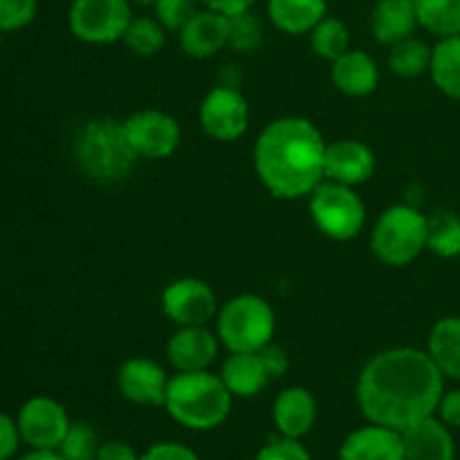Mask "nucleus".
Returning a JSON list of instances; mask_svg holds the SVG:
<instances>
[{"instance_id":"f257e3e1","label":"nucleus","mask_w":460,"mask_h":460,"mask_svg":"<svg viewBox=\"0 0 460 460\" xmlns=\"http://www.w3.org/2000/svg\"><path fill=\"white\" fill-rule=\"evenodd\" d=\"M445 376L427 350L391 349L376 355L358 380V404L376 425L404 431L434 416Z\"/></svg>"},{"instance_id":"f03ea898","label":"nucleus","mask_w":460,"mask_h":460,"mask_svg":"<svg viewBox=\"0 0 460 460\" xmlns=\"http://www.w3.org/2000/svg\"><path fill=\"white\" fill-rule=\"evenodd\" d=\"M326 139L304 117H281L261 130L254 144V169L272 196L305 198L326 180Z\"/></svg>"},{"instance_id":"7ed1b4c3","label":"nucleus","mask_w":460,"mask_h":460,"mask_svg":"<svg viewBox=\"0 0 460 460\" xmlns=\"http://www.w3.org/2000/svg\"><path fill=\"white\" fill-rule=\"evenodd\" d=\"M232 398L223 377L211 371L178 373L166 386L164 409L178 425L193 431H209L227 420Z\"/></svg>"},{"instance_id":"20e7f679","label":"nucleus","mask_w":460,"mask_h":460,"mask_svg":"<svg viewBox=\"0 0 460 460\" xmlns=\"http://www.w3.org/2000/svg\"><path fill=\"white\" fill-rule=\"evenodd\" d=\"M75 153L84 173L99 182L126 178L137 162V153L126 137L124 121L112 117L88 121L76 137Z\"/></svg>"},{"instance_id":"39448f33","label":"nucleus","mask_w":460,"mask_h":460,"mask_svg":"<svg viewBox=\"0 0 460 460\" xmlns=\"http://www.w3.org/2000/svg\"><path fill=\"white\" fill-rule=\"evenodd\" d=\"M274 328L277 319L268 301L256 295H238L220 308L216 335L229 353H259L272 344Z\"/></svg>"},{"instance_id":"423d86ee","label":"nucleus","mask_w":460,"mask_h":460,"mask_svg":"<svg viewBox=\"0 0 460 460\" xmlns=\"http://www.w3.org/2000/svg\"><path fill=\"white\" fill-rule=\"evenodd\" d=\"M377 259L394 268L411 263L427 250V216L411 205H394L382 211L371 236Z\"/></svg>"},{"instance_id":"0eeeda50","label":"nucleus","mask_w":460,"mask_h":460,"mask_svg":"<svg viewBox=\"0 0 460 460\" xmlns=\"http://www.w3.org/2000/svg\"><path fill=\"white\" fill-rule=\"evenodd\" d=\"M310 216L322 234L335 241H350L367 223V207L349 184L323 180L310 193Z\"/></svg>"},{"instance_id":"6e6552de","label":"nucleus","mask_w":460,"mask_h":460,"mask_svg":"<svg viewBox=\"0 0 460 460\" xmlns=\"http://www.w3.org/2000/svg\"><path fill=\"white\" fill-rule=\"evenodd\" d=\"M130 21V0H75L67 12L72 34L93 45L121 40Z\"/></svg>"},{"instance_id":"1a4fd4ad","label":"nucleus","mask_w":460,"mask_h":460,"mask_svg":"<svg viewBox=\"0 0 460 460\" xmlns=\"http://www.w3.org/2000/svg\"><path fill=\"white\" fill-rule=\"evenodd\" d=\"M22 443L30 449H58L70 431V416L58 400L48 395L30 398L16 416Z\"/></svg>"},{"instance_id":"9d476101","label":"nucleus","mask_w":460,"mask_h":460,"mask_svg":"<svg viewBox=\"0 0 460 460\" xmlns=\"http://www.w3.org/2000/svg\"><path fill=\"white\" fill-rule=\"evenodd\" d=\"M124 130L137 157L146 160H164L173 155L182 137L178 119L162 111L135 112L124 121Z\"/></svg>"},{"instance_id":"9b49d317","label":"nucleus","mask_w":460,"mask_h":460,"mask_svg":"<svg viewBox=\"0 0 460 460\" xmlns=\"http://www.w3.org/2000/svg\"><path fill=\"white\" fill-rule=\"evenodd\" d=\"M202 130L218 142H234L243 137L250 126V106L241 90L216 85L200 103Z\"/></svg>"},{"instance_id":"f8f14e48","label":"nucleus","mask_w":460,"mask_h":460,"mask_svg":"<svg viewBox=\"0 0 460 460\" xmlns=\"http://www.w3.org/2000/svg\"><path fill=\"white\" fill-rule=\"evenodd\" d=\"M162 310L178 326H207L218 314V299L205 281L187 277L164 288Z\"/></svg>"},{"instance_id":"ddd939ff","label":"nucleus","mask_w":460,"mask_h":460,"mask_svg":"<svg viewBox=\"0 0 460 460\" xmlns=\"http://www.w3.org/2000/svg\"><path fill=\"white\" fill-rule=\"evenodd\" d=\"M117 386L128 402L142 407H164L169 377L164 368L153 359L130 358L117 373Z\"/></svg>"},{"instance_id":"4468645a","label":"nucleus","mask_w":460,"mask_h":460,"mask_svg":"<svg viewBox=\"0 0 460 460\" xmlns=\"http://www.w3.org/2000/svg\"><path fill=\"white\" fill-rule=\"evenodd\" d=\"M218 341L207 326H180L166 344V358L178 373L209 371L218 358Z\"/></svg>"},{"instance_id":"2eb2a0df","label":"nucleus","mask_w":460,"mask_h":460,"mask_svg":"<svg viewBox=\"0 0 460 460\" xmlns=\"http://www.w3.org/2000/svg\"><path fill=\"white\" fill-rule=\"evenodd\" d=\"M376 171V153L359 139H340L326 146L323 173L332 182L358 187L364 184Z\"/></svg>"},{"instance_id":"dca6fc26","label":"nucleus","mask_w":460,"mask_h":460,"mask_svg":"<svg viewBox=\"0 0 460 460\" xmlns=\"http://www.w3.org/2000/svg\"><path fill=\"white\" fill-rule=\"evenodd\" d=\"M340 460H404L402 431L368 422L346 436Z\"/></svg>"},{"instance_id":"f3484780","label":"nucleus","mask_w":460,"mask_h":460,"mask_svg":"<svg viewBox=\"0 0 460 460\" xmlns=\"http://www.w3.org/2000/svg\"><path fill=\"white\" fill-rule=\"evenodd\" d=\"M404 460H456L452 427L429 416L402 431Z\"/></svg>"},{"instance_id":"a211bd4d","label":"nucleus","mask_w":460,"mask_h":460,"mask_svg":"<svg viewBox=\"0 0 460 460\" xmlns=\"http://www.w3.org/2000/svg\"><path fill=\"white\" fill-rule=\"evenodd\" d=\"M272 418L279 436L301 440L317 422V400L304 386H290L274 400Z\"/></svg>"},{"instance_id":"6ab92c4d","label":"nucleus","mask_w":460,"mask_h":460,"mask_svg":"<svg viewBox=\"0 0 460 460\" xmlns=\"http://www.w3.org/2000/svg\"><path fill=\"white\" fill-rule=\"evenodd\" d=\"M229 18L218 12H198L187 25L180 30V45L184 54L193 58H209L227 48Z\"/></svg>"},{"instance_id":"aec40b11","label":"nucleus","mask_w":460,"mask_h":460,"mask_svg":"<svg viewBox=\"0 0 460 460\" xmlns=\"http://www.w3.org/2000/svg\"><path fill=\"white\" fill-rule=\"evenodd\" d=\"M331 79L340 93L349 97H367L377 88L380 70L371 54L362 49H349L332 61Z\"/></svg>"},{"instance_id":"412c9836","label":"nucleus","mask_w":460,"mask_h":460,"mask_svg":"<svg viewBox=\"0 0 460 460\" xmlns=\"http://www.w3.org/2000/svg\"><path fill=\"white\" fill-rule=\"evenodd\" d=\"M416 27L418 16L413 0H380L373 9L371 31L377 43L391 48V45L413 36Z\"/></svg>"},{"instance_id":"4be33fe9","label":"nucleus","mask_w":460,"mask_h":460,"mask_svg":"<svg viewBox=\"0 0 460 460\" xmlns=\"http://www.w3.org/2000/svg\"><path fill=\"white\" fill-rule=\"evenodd\" d=\"M268 16L279 31L310 34L328 16L326 0H268Z\"/></svg>"},{"instance_id":"5701e85b","label":"nucleus","mask_w":460,"mask_h":460,"mask_svg":"<svg viewBox=\"0 0 460 460\" xmlns=\"http://www.w3.org/2000/svg\"><path fill=\"white\" fill-rule=\"evenodd\" d=\"M220 377L234 398H254L270 382L259 353H229Z\"/></svg>"},{"instance_id":"b1692460","label":"nucleus","mask_w":460,"mask_h":460,"mask_svg":"<svg viewBox=\"0 0 460 460\" xmlns=\"http://www.w3.org/2000/svg\"><path fill=\"white\" fill-rule=\"evenodd\" d=\"M427 353L445 377L460 382V317H445L431 328Z\"/></svg>"},{"instance_id":"393cba45","label":"nucleus","mask_w":460,"mask_h":460,"mask_svg":"<svg viewBox=\"0 0 460 460\" xmlns=\"http://www.w3.org/2000/svg\"><path fill=\"white\" fill-rule=\"evenodd\" d=\"M429 75L440 93L460 99V34L440 39L434 45Z\"/></svg>"},{"instance_id":"a878e982","label":"nucleus","mask_w":460,"mask_h":460,"mask_svg":"<svg viewBox=\"0 0 460 460\" xmlns=\"http://www.w3.org/2000/svg\"><path fill=\"white\" fill-rule=\"evenodd\" d=\"M418 25L438 39L460 34V0H413Z\"/></svg>"},{"instance_id":"bb28decb","label":"nucleus","mask_w":460,"mask_h":460,"mask_svg":"<svg viewBox=\"0 0 460 460\" xmlns=\"http://www.w3.org/2000/svg\"><path fill=\"white\" fill-rule=\"evenodd\" d=\"M431 52H434V48H429L425 40L409 36V39L391 45L389 66L402 79H416V76L429 72Z\"/></svg>"},{"instance_id":"cd10ccee","label":"nucleus","mask_w":460,"mask_h":460,"mask_svg":"<svg viewBox=\"0 0 460 460\" xmlns=\"http://www.w3.org/2000/svg\"><path fill=\"white\" fill-rule=\"evenodd\" d=\"M427 247L443 259L460 256V216L436 211L427 218Z\"/></svg>"},{"instance_id":"c85d7f7f","label":"nucleus","mask_w":460,"mask_h":460,"mask_svg":"<svg viewBox=\"0 0 460 460\" xmlns=\"http://www.w3.org/2000/svg\"><path fill=\"white\" fill-rule=\"evenodd\" d=\"M310 45H313L314 54L328 61H335L341 54L350 49V34L349 27L340 21V18L326 16L313 31H310Z\"/></svg>"},{"instance_id":"c756f323","label":"nucleus","mask_w":460,"mask_h":460,"mask_svg":"<svg viewBox=\"0 0 460 460\" xmlns=\"http://www.w3.org/2000/svg\"><path fill=\"white\" fill-rule=\"evenodd\" d=\"M126 48L137 57H153L164 48V27L157 18L139 16L128 22L124 31Z\"/></svg>"},{"instance_id":"7c9ffc66","label":"nucleus","mask_w":460,"mask_h":460,"mask_svg":"<svg viewBox=\"0 0 460 460\" xmlns=\"http://www.w3.org/2000/svg\"><path fill=\"white\" fill-rule=\"evenodd\" d=\"M261 40H263V22L256 13L243 12L236 16H229V36L227 48L234 52H254L259 49Z\"/></svg>"},{"instance_id":"2f4dec72","label":"nucleus","mask_w":460,"mask_h":460,"mask_svg":"<svg viewBox=\"0 0 460 460\" xmlns=\"http://www.w3.org/2000/svg\"><path fill=\"white\" fill-rule=\"evenodd\" d=\"M99 447L102 443L93 427L85 422H72L70 431L57 452L66 460H97Z\"/></svg>"},{"instance_id":"473e14b6","label":"nucleus","mask_w":460,"mask_h":460,"mask_svg":"<svg viewBox=\"0 0 460 460\" xmlns=\"http://www.w3.org/2000/svg\"><path fill=\"white\" fill-rule=\"evenodd\" d=\"M155 18L164 30L180 31L198 13L196 0H155L153 4Z\"/></svg>"},{"instance_id":"72a5a7b5","label":"nucleus","mask_w":460,"mask_h":460,"mask_svg":"<svg viewBox=\"0 0 460 460\" xmlns=\"http://www.w3.org/2000/svg\"><path fill=\"white\" fill-rule=\"evenodd\" d=\"M39 12V0H0V31H18L30 25Z\"/></svg>"},{"instance_id":"f704fd0d","label":"nucleus","mask_w":460,"mask_h":460,"mask_svg":"<svg viewBox=\"0 0 460 460\" xmlns=\"http://www.w3.org/2000/svg\"><path fill=\"white\" fill-rule=\"evenodd\" d=\"M254 460H313V456L301 445V440L277 436V438H272L259 449Z\"/></svg>"},{"instance_id":"c9c22d12","label":"nucleus","mask_w":460,"mask_h":460,"mask_svg":"<svg viewBox=\"0 0 460 460\" xmlns=\"http://www.w3.org/2000/svg\"><path fill=\"white\" fill-rule=\"evenodd\" d=\"M22 438L16 418L0 411V460H12L21 447Z\"/></svg>"},{"instance_id":"e433bc0d","label":"nucleus","mask_w":460,"mask_h":460,"mask_svg":"<svg viewBox=\"0 0 460 460\" xmlns=\"http://www.w3.org/2000/svg\"><path fill=\"white\" fill-rule=\"evenodd\" d=\"M139 460H200L196 452L180 443H155L139 454Z\"/></svg>"},{"instance_id":"4c0bfd02","label":"nucleus","mask_w":460,"mask_h":460,"mask_svg":"<svg viewBox=\"0 0 460 460\" xmlns=\"http://www.w3.org/2000/svg\"><path fill=\"white\" fill-rule=\"evenodd\" d=\"M259 358L263 362L265 371H268L270 380H277V377H281L288 371V355L279 346L268 344L265 349L259 350Z\"/></svg>"},{"instance_id":"58836bf2","label":"nucleus","mask_w":460,"mask_h":460,"mask_svg":"<svg viewBox=\"0 0 460 460\" xmlns=\"http://www.w3.org/2000/svg\"><path fill=\"white\" fill-rule=\"evenodd\" d=\"M436 413H438V418L445 425L452 427V429H460V389L443 394Z\"/></svg>"},{"instance_id":"ea45409f","label":"nucleus","mask_w":460,"mask_h":460,"mask_svg":"<svg viewBox=\"0 0 460 460\" xmlns=\"http://www.w3.org/2000/svg\"><path fill=\"white\" fill-rule=\"evenodd\" d=\"M97 460H139V454L124 440H106L99 447Z\"/></svg>"},{"instance_id":"a19ab883","label":"nucleus","mask_w":460,"mask_h":460,"mask_svg":"<svg viewBox=\"0 0 460 460\" xmlns=\"http://www.w3.org/2000/svg\"><path fill=\"white\" fill-rule=\"evenodd\" d=\"M202 3H205V7L211 9V12H218L229 18L236 16V13L250 12L252 4H254L256 0H202Z\"/></svg>"},{"instance_id":"79ce46f5","label":"nucleus","mask_w":460,"mask_h":460,"mask_svg":"<svg viewBox=\"0 0 460 460\" xmlns=\"http://www.w3.org/2000/svg\"><path fill=\"white\" fill-rule=\"evenodd\" d=\"M225 88H236L241 85V72H238L236 66H225L223 72H220V84Z\"/></svg>"},{"instance_id":"37998d69","label":"nucleus","mask_w":460,"mask_h":460,"mask_svg":"<svg viewBox=\"0 0 460 460\" xmlns=\"http://www.w3.org/2000/svg\"><path fill=\"white\" fill-rule=\"evenodd\" d=\"M16 460H66V458H63L57 449H31L30 454H25V456Z\"/></svg>"},{"instance_id":"c03bdc74","label":"nucleus","mask_w":460,"mask_h":460,"mask_svg":"<svg viewBox=\"0 0 460 460\" xmlns=\"http://www.w3.org/2000/svg\"><path fill=\"white\" fill-rule=\"evenodd\" d=\"M135 4H142V7H153L155 4V0H133Z\"/></svg>"},{"instance_id":"a18cd8bd","label":"nucleus","mask_w":460,"mask_h":460,"mask_svg":"<svg viewBox=\"0 0 460 460\" xmlns=\"http://www.w3.org/2000/svg\"><path fill=\"white\" fill-rule=\"evenodd\" d=\"M0 43H3V31H0Z\"/></svg>"}]
</instances>
